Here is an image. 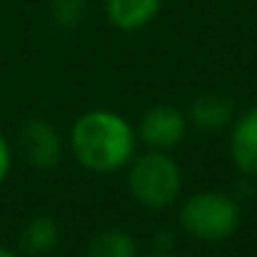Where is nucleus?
Wrapping results in <instances>:
<instances>
[{"label": "nucleus", "mask_w": 257, "mask_h": 257, "mask_svg": "<svg viewBox=\"0 0 257 257\" xmlns=\"http://www.w3.org/2000/svg\"><path fill=\"white\" fill-rule=\"evenodd\" d=\"M70 145L83 168L92 172H115L133 160L135 133L117 112L90 110L73 125Z\"/></svg>", "instance_id": "nucleus-1"}, {"label": "nucleus", "mask_w": 257, "mask_h": 257, "mask_svg": "<svg viewBox=\"0 0 257 257\" xmlns=\"http://www.w3.org/2000/svg\"><path fill=\"white\" fill-rule=\"evenodd\" d=\"M182 227L205 242H220L227 240L237 225H240V207L232 197L222 195V192H197L192 195L182 212H180Z\"/></svg>", "instance_id": "nucleus-2"}, {"label": "nucleus", "mask_w": 257, "mask_h": 257, "mask_svg": "<svg viewBox=\"0 0 257 257\" xmlns=\"http://www.w3.org/2000/svg\"><path fill=\"white\" fill-rule=\"evenodd\" d=\"M127 187L133 197L145 207H168L175 202L182 187V175L177 163L165 153L140 155L127 175Z\"/></svg>", "instance_id": "nucleus-3"}, {"label": "nucleus", "mask_w": 257, "mask_h": 257, "mask_svg": "<svg viewBox=\"0 0 257 257\" xmlns=\"http://www.w3.org/2000/svg\"><path fill=\"white\" fill-rule=\"evenodd\" d=\"M20 153L33 168L50 170L63 155L58 130L43 120H28L20 127Z\"/></svg>", "instance_id": "nucleus-4"}, {"label": "nucleus", "mask_w": 257, "mask_h": 257, "mask_svg": "<svg viewBox=\"0 0 257 257\" xmlns=\"http://www.w3.org/2000/svg\"><path fill=\"white\" fill-rule=\"evenodd\" d=\"M185 130H187L185 115L177 107H172V105H155V107H150L143 115V122H140L143 140L150 148H155V150L175 148L185 138Z\"/></svg>", "instance_id": "nucleus-5"}, {"label": "nucleus", "mask_w": 257, "mask_h": 257, "mask_svg": "<svg viewBox=\"0 0 257 257\" xmlns=\"http://www.w3.org/2000/svg\"><path fill=\"white\" fill-rule=\"evenodd\" d=\"M230 153L235 165L247 175H257V107H250L232 130Z\"/></svg>", "instance_id": "nucleus-6"}, {"label": "nucleus", "mask_w": 257, "mask_h": 257, "mask_svg": "<svg viewBox=\"0 0 257 257\" xmlns=\"http://www.w3.org/2000/svg\"><path fill=\"white\" fill-rule=\"evenodd\" d=\"M160 5L163 0H105V13L115 28L130 33L155 20Z\"/></svg>", "instance_id": "nucleus-7"}, {"label": "nucleus", "mask_w": 257, "mask_h": 257, "mask_svg": "<svg viewBox=\"0 0 257 257\" xmlns=\"http://www.w3.org/2000/svg\"><path fill=\"white\" fill-rule=\"evenodd\" d=\"M60 242V227L53 217L48 215H38L33 217L20 235V245L25 252L30 255H48L55 245Z\"/></svg>", "instance_id": "nucleus-8"}, {"label": "nucleus", "mask_w": 257, "mask_h": 257, "mask_svg": "<svg viewBox=\"0 0 257 257\" xmlns=\"http://www.w3.org/2000/svg\"><path fill=\"white\" fill-rule=\"evenodd\" d=\"M87 257H135L138 255V245L135 240L117 227H107L100 230L90 242H87Z\"/></svg>", "instance_id": "nucleus-9"}, {"label": "nucleus", "mask_w": 257, "mask_h": 257, "mask_svg": "<svg viewBox=\"0 0 257 257\" xmlns=\"http://www.w3.org/2000/svg\"><path fill=\"white\" fill-rule=\"evenodd\" d=\"M190 112H192V120L202 130H217V127L230 122L232 105L222 97H200L197 102H192Z\"/></svg>", "instance_id": "nucleus-10"}, {"label": "nucleus", "mask_w": 257, "mask_h": 257, "mask_svg": "<svg viewBox=\"0 0 257 257\" xmlns=\"http://www.w3.org/2000/svg\"><path fill=\"white\" fill-rule=\"evenodd\" d=\"M85 0H53V18L60 25H73L83 18Z\"/></svg>", "instance_id": "nucleus-11"}, {"label": "nucleus", "mask_w": 257, "mask_h": 257, "mask_svg": "<svg viewBox=\"0 0 257 257\" xmlns=\"http://www.w3.org/2000/svg\"><path fill=\"white\" fill-rule=\"evenodd\" d=\"M10 163H13V153H10V145H8V140L0 135V182L8 177V172H10Z\"/></svg>", "instance_id": "nucleus-12"}, {"label": "nucleus", "mask_w": 257, "mask_h": 257, "mask_svg": "<svg viewBox=\"0 0 257 257\" xmlns=\"http://www.w3.org/2000/svg\"><path fill=\"white\" fill-rule=\"evenodd\" d=\"M0 257H18L15 252H10L8 247H0Z\"/></svg>", "instance_id": "nucleus-13"}, {"label": "nucleus", "mask_w": 257, "mask_h": 257, "mask_svg": "<svg viewBox=\"0 0 257 257\" xmlns=\"http://www.w3.org/2000/svg\"><path fill=\"white\" fill-rule=\"evenodd\" d=\"M150 257H170V255H165V252H158V255H150Z\"/></svg>", "instance_id": "nucleus-14"}]
</instances>
